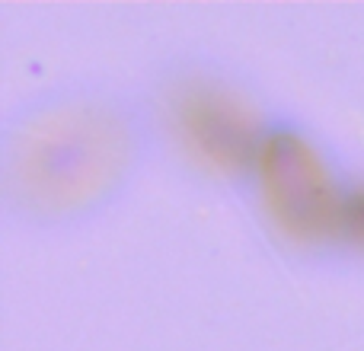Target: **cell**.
Listing matches in <instances>:
<instances>
[{
  "label": "cell",
  "instance_id": "7a4b0ae2",
  "mask_svg": "<svg viewBox=\"0 0 364 351\" xmlns=\"http://www.w3.org/2000/svg\"><path fill=\"white\" fill-rule=\"evenodd\" d=\"M154 157L188 185L243 192L282 109L218 51H173L141 83Z\"/></svg>",
  "mask_w": 364,
  "mask_h": 351
},
{
  "label": "cell",
  "instance_id": "3957f363",
  "mask_svg": "<svg viewBox=\"0 0 364 351\" xmlns=\"http://www.w3.org/2000/svg\"><path fill=\"white\" fill-rule=\"evenodd\" d=\"M355 166L294 112H278L240 201L282 262L304 271H342Z\"/></svg>",
  "mask_w": 364,
  "mask_h": 351
},
{
  "label": "cell",
  "instance_id": "277c9868",
  "mask_svg": "<svg viewBox=\"0 0 364 351\" xmlns=\"http://www.w3.org/2000/svg\"><path fill=\"white\" fill-rule=\"evenodd\" d=\"M342 271H364V166H355L348 224H346V249H342Z\"/></svg>",
  "mask_w": 364,
  "mask_h": 351
},
{
  "label": "cell",
  "instance_id": "6da1fadb",
  "mask_svg": "<svg viewBox=\"0 0 364 351\" xmlns=\"http://www.w3.org/2000/svg\"><path fill=\"white\" fill-rule=\"evenodd\" d=\"M154 157L141 87L77 77L19 99L0 128V207L29 233L112 211Z\"/></svg>",
  "mask_w": 364,
  "mask_h": 351
}]
</instances>
